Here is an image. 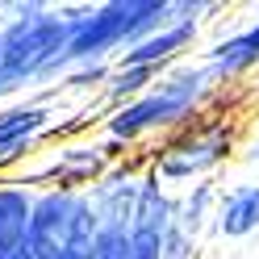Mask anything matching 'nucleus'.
Listing matches in <instances>:
<instances>
[{"instance_id": "f257e3e1", "label": "nucleus", "mask_w": 259, "mask_h": 259, "mask_svg": "<svg viewBox=\"0 0 259 259\" xmlns=\"http://www.w3.org/2000/svg\"><path fill=\"white\" fill-rule=\"evenodd\" d=\"M63 51H67V21L42 9H21V17L0 34V92L67 67Z\"/></svg>"}, {"instance_id": "f03ea898", "label": "nucleus", "mask_w": 259, "mask_h": 259, "mask_svg": "<svg viewBox=\"0 0 259 259\" xmlns=\"http://www.w3.org/2000/svg\"><path fill=\"white\" fill-rule=\"evenodd\" d=\"M171 5H105L92 13L67 17V63H96L105 51H117L121 42L134 46L147 38L151 25H163Z\"/></svg>"}, {"instance_id": "7ed1b4c3", "label": "nucleus", "mask_w": 259, "mask_h": 259, "mask_svg": "<svg viewBox=\"0 0 259 259\" xmlns=\"http://www.w3.org/2000/svg\"><path fill=\"white\" fill-rule=\"evenodd\" d=\"M96 230L92 201H84L75 188H51L34 197L29 213V259H51V255H88V242Z\"/></svg>"}, {"instance_id": "20e7f679", "label": "nucleus", "mask_w": 259, "mask_h": 259, "mask_svg": "<svg viewBox=\"0 0 259 259\" xmlns=\"http://www.w3.org/2000/svg\"><path fill=\"white\" fill-rule=\"evenodd\" d=\"M197 96H201V75H171L159 88H147L138 101L121 105L109 117V134L130 142V138L147 134V130L171 125V121H180L184 113L197 105Z\"/></svg>"}, {"instance_id": "39448f33", "label": "nucleus", "mask_w": 259, "mask_h": 259, "mask_svg": "<svg viewBox=\"0 0 259 259\" xmlns=\"http://www.w3.org/2000/svg\"><path fill=\"white\" fill-rule=\"evenodd\" d=\"M55 109L42 101H17L0 109V176L13 171V163H25V155L38 147L42 134H51Z\"/></svg>"}, {"instance_id": "423d86ee", "label": "nucleus", "mask_w": 259, "mask_h": 259, "mask_svg": "<svg viewBox=\"0 0 259 259\" xmlns=\"http://www.w3.org/2000/svg\"><path fill=\"white\" fill-rule=\"evenodd\" d=\"M29 213H34V192L25 184L0 176V259L29 255Z\"/></svg>"}, {"instance_id": "0eeeda50", "label": "nucleus", "mask_w": 259, "mask_h": 259, "mask_svg": "<svg viewBox=\"0 0 259 259\" xmlns=\"http://www.w3.org/2000/svg\"><path fill=\"white\" fill-rule=\"evenodd\" d=\"M192 21H176V25H163L159 34H147V38H138L134 46H125V55H121V63L117 67H151V71H159V63H167L180 46L192 38Z\"/></svg>"}, {"instance_id": "6e6552de", "label": "nucleus", "mask_w": 259, "mask_h": 259, "mask_svg": "<svg viewBox=\"0 0 259 259\" xmlns=\"http://www.w3.org/2000/svg\"><path fill=\"white\" fill-rule=\"evenodd\" d=\"M222 151H226L222 142L192 138V142H180V147H167V151H163V159H159V171H163V176H192V171L209 167Z\"/></svg>"}, {"instance_id": "1a4fd4ad", "label": "nucleus", "mask_w": 259, "mask_h": 259, "mask_svg": "<svg viewBox=\"0 0 259 259\" xmlns=\"http://www.w3.org/2000/svg\"><path fill=\"white\" fill-rule=\"evenodd\" d=\"M259 226V188H238L222 205V230L226 234H247Z\"/></svg>"}, {"instance_id": "9d476101", "label": "nucleus", "mask_w": 259, "mask_h": 259, "mask_svg": "<svg viewBox=\"0 0 259 259\" xmlns=\"http://www.w3.org/2000/svg\"><path fill=\"white\" fill-rule=\"evenodd\" d=\"M255 59H259V25L251 29V34H242L234 42H222L213 51V63L222 71H242V67H251Z\"/></svg>"}, {"instance_id": "9b49d317", "label": "nucleus", "mask_w": 259, "mask_h": 259, "mask_svg": "<svg viewBox=\"0 0 259 259\" xmlns=\"http://www.w3.org/2000/svg\"><path fill=\"white\" fill-rule=\"evenodd\" d=\"M151 79H155L151 67H117L109 75V88L105 92H109V101H117V105L125 101L130 105V101H138V96L151 88Z\"/></svg>"}]
</instances>
